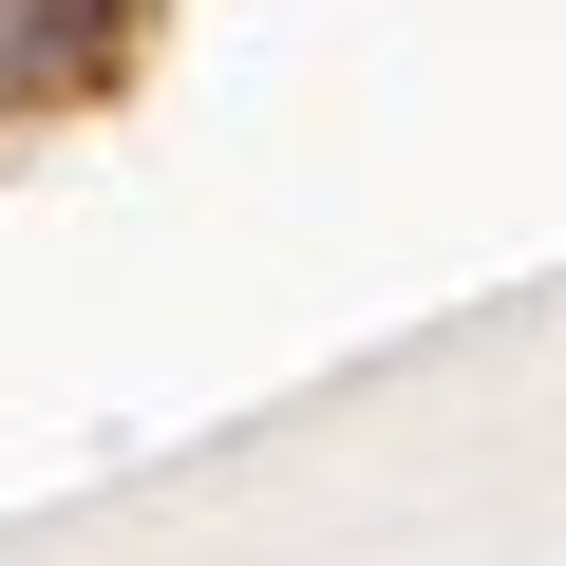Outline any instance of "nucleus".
Listing matches in <instances>:
<instances>
[{
  "mask_svg": "<svg viewBox=\"0 0 566 566\" xmlns=\"http://www.w3.org/2000/svg\"><path fill=\"white\" fill-rule=\"evenodd\" d=\"M114 20H133V0H0V39L57 57V76H76V57H114Z\"/></svg>",
  "mask_w": 566,
  "mask_h": 566,
  "instance_id": "nucleus-1",
  "label": "nucleus"
}]
</instances>
